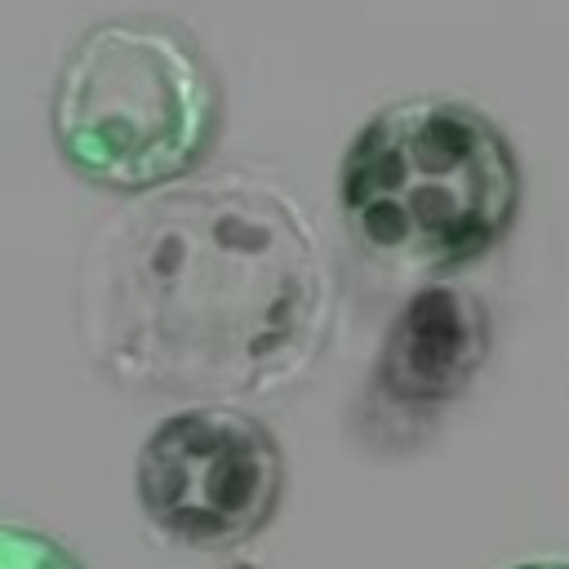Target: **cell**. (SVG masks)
I'll list each match as a JSON object with an SVG mask.
<instances>
[{"instance_id": "6da1fadb", "label": "cell", "mask_w": 569, "mask_h": 569, "mask_svg": "<svg viewBox=\"0 0 569 569\" xmlns=\"http://www.w3.org/2000/svg\"><path fill=\"white\" fill-rule=\"evenodd\" d=\"M333 271L307 209L249 173L160 191L89 249L80 325L93 360L164 396H267L307 373Z\"/></svg>"}, {"instance_id": "7a4b0ae2", "label": "cell", "mask_w": 569, "mask_h": 569, "mask_svg": "<svg viewBox=\"0 0 569 569\" xmlns=\"http://www.w3.org/2000/svg\"><path fill=\"white\" fill-rule=\"evenodd\" d=\"M338 209L369 262L445 280L476 267L516 227L520 160L480 107L400 98L347 142Z\"/></svg>"}, {"instance_id": "3957f363", "label": "cell", "mask_w": 569, "mask_h": 569, "mask_svg": "<svg viewBox=\"0 0 569 569\" xmlns=\"http://www.w3.org/2000/svg\"><path fill=\"white\" fill-rule=\"evenodd\" d=\"M49 129L62 164L89 187L164 191L187 182L218 142V71L191 31L169 18H102L80 31L58 67Z\"/></svg>"}, {"instance_id": "277c9868", "label": "cell", "mask_w": 569, "mask_h": 569, "mask_svg": "<svg viewBox=\"0 0 569 569\" xmlns=\"http://www.w3.org/2000/svg\"><path fill=\"white\" fill-rule=\"evenodd\" d=\"M147 525L187 551H231L258 538L284 498V449L236 405H191L160 418L133 462Z\"/></svg>"}, {"instance_id": "5b68a950", "label": "cell", "mask_w": 569, "mask_h": 569, "mask_svg": "<svg viewBox=\"0 0 569 569\" xmlns=\"http://www.w3.org/2000/svg\"><path fill=\"white\" fill-rule=\"evenodd\" d=\"M489 347L493 329L485 302L462 284L427 280L400 302L382 333L373 396L409 413L445 409L476 382Z\"/></svg>"}, {"instance_id": "8992f818", "label": "cell", "mask_w": 569, "mask_h": 569, "mask_svg": "<svg viewBox=\"0 0 569 569\" xmlns=\"http://www.w3.org/2000/svg\"><path fill=\"white\" fill-rule=\"evenodd\" d=\"M0 569H84L58 538L22 525L0 529Z\"/></svg>"}, {"instance_id": "52a82bcc", "label": "cell", "mask_w": 569, "mask_h": 569, "mask_svg": "<svg viewBox=\"0 0 569 569\" xmlns=\"http://www.w3.org/2000/svg\"><path fill=\"white\" fill-rule=\"evenodd\" d=\"M516 569H569V560H533V565H516Z\"/></svg>"}]
</instances>
